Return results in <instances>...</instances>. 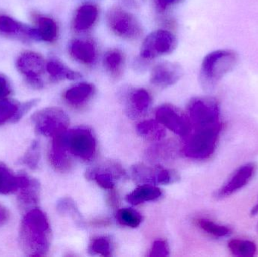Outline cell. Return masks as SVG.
<instances>
[{
    "instance_id": "25",
    "label": "cell",
    "mask_w": 258,
    "mask_h": 257,
    "mask_svg": "<svg viewBox=\"0 0 258 257\" xmlns=\"http://www.w3.org/2000/svg\"><path fill=\"white\" fill-rule=\"evenodd\" d=\"M40 196V184L35 178H30L27 185L19 190L18 202L23 208L35 206L37 205Z\"/></svg>"
},
{
    "instance_id": "34",
    "label": "cell",
    "mask_w": 258,
    "mask_h": 257,
    "mask_svg": "<svg viewBox=\"0 0 258 257\" xmlns=\"http://www.w3.org/2000/svg\"><path fill=\"white\" fill-rule=\"evenodd\" d=\"M39 102V99H33L30 100V101H25L24 103H20L18 111H17L15 117L12 119V122L15 123V122H18V121L21 120L26 114L28 113L29 111H30L33 107H36Z\"/></svg>"
},
{
    "instance_id": "7",
    "label": "cell",
    "mask_w": 258,
    "mask_h": 257,
    "mask_svg": "<svg viewBox=\"0 0 258 257\" xmlns=\"http://www.w3.org/2000/svg\"><path fill=\"white\" fill-rule=\"evenodd\" d=\"M107 24L112 32L127 40L138 39L142 33L141 24L132 14L121 7H112L107 13Z\"/></svg>"
},
{
    "instance_id": "38",
    "label": "cell",
    "mask_w": 258,
    "mask_h": 257,
    "mask_svg": "<svg viewBox=\"0 0 258 257\" xmlns=\"http://www.w3.org/2000/svg\"><path fill=\"white\" fill-rule=\"evenodd\" d=\"M122 3L126 6H132V7H139L141 6L142 0H122Z\"/></svg>"
},
{
    "instance_id": "13",
    "label": "cell",
    "mask_w": 258,
    "mask_h": 257,
    "mask_svg": "<svg viewBox=\"0 0 258 257\" xmlns=\"http://www.w3.org/2000/svg\"><path fill=\"white\" fill-rule=\"evenodd\" d=\"M0 33L22 41H39L36 27H30L7 15H0Z\"/></svg>"
},
{
    "instance_id": "16",
    "label": "cell",
    "mask_w": 258,
    "mask_h": 257,
    "mask_svg": "<svg viewBox=\"0 0 258 257\" xmlns=\"http://www.w3.org/2000/svg\"><path fill=\"white\" fill-rule=\"evenodd\" d=\"M151 105V97L144 89H135L127 98V113L132 119L144 116Z\"/></svg>"
},
{
    "instance_id": "32",
    "label": "cell",
    "mask_w": 258,
    "mask_h": 257,
    "mask_svg": "<svg viewBox=\"0 0 258 257\" xmlns=\"http://www.w3.org/2000/svg\"><path fill=\"white\" fill-rule=\"evenodd\" d=\"M20 103L14 100H0V125L6 122H12L16 115Z\"/></svg>"
},
{
    "instance_id": "18",
    "label": "cell",
    "mask_w": 258,
    "mask_h": 257,
    "mask_svg": "<svg viewBox=\"0 0 258 257\" xmlns=\"http://www.w3.org/2000/svg\"><path fill=\"white\" fill-rule=\"evenodd\" d=\"M98 6L92 3L82 5L77 9L73 19V27L77 32H86L92 28L98 18Z\"/></svg>"
},
{
    "instance_id": "6",
    "label": "cell",
    "mask_w": 258,
    "mask_h": 257,
    "mask_svg": "<svg viewBox=\"0 0 258 257\" xmlns=\"http://www.w3.org/2000/svg\"><path fill=\"white\" fill-rule=\"evenodd\" d=\"M189 119L194 128L222 126L218 103L213 98H197L188 107Z\"/></svg>"
},
{
    "instance_id": "27",
    "label": "cell",
    "mask_w": 258,
    "mask_h": 257,
    "mask_svg": "<svg viewBox=\"0 0 258 257\" xmlns=\"http://www.w3.org/2000/svg\"><path fill=\"white\" fill-rule=\"evenodd\" d=\"M228 247L234 256L253 257L257 253V246L252 241L234 239L229 242Z\"/></svg>"
},
{
    "instance_id": "36",
    "label": "cell",
    "mask_w": 258,
    "mask_h": 257,
    "mask_svg": "<svg viewBox=\"0 0 258 257\" xmlns=\"http://www.w3.org/2000/svg\"><path fill=\"white\" fill-rule=\"evenodd\" d=\"M12 92L10 83L9 80L0 74V100L4 99L6 97L9 96Z\"/></svg>"
},
{
    "instance_id": "39",
    "label": "cell",
    "mask_w": 258,
    "mask_h": 257,
    "mask_svg": "<svg viewBox=\"0 0 258 257\" xmlns=\"http://www.w3.org/2000/svg\"><path fill=\"white\" fill-rule=\"evenodd\" d=\"M258 214V202L257 205H255V206L254 207V208H252V210H251V214L252 216H255L257 215Z\"/></svg>"
},
{
    "instance_id": "3",
    "label": "cell",
    "mask_w": 258,
    "mask_h": 257,
    "mask_svg": "<svg viewBox=\"0 0 258 257\" xmlns=\"http://www.w3.org/2000/svg\"><path fill=\"white\" fill-rule=\"evenodd\" d=\"M222 126L194 128L183 148L186 156L194 159L203 160L210 157L215 152L217 142Z\"/></svg>"
},
{
    "instance_id": "5",
    "label": "cell",
    "mask_w": 258,
    "mask_h": 257,
    "mask_svg": "<svg viewBox=\"0 0 258 257\" xmlns=\"http://www.w3.org/2000/svg\"><path fill=\"white\" fill-rule=\"evenodd\" d=\"M35 130L45 137H54L67 131L69 118L58 107H46L36 112L31 117Z\"/></svg>"
},
{
    "instance_id": "24",
    "label": "cell",
    "mask_w": 258,
    "mask_h": 257,
    "mask_svg": "<svg viewBox=\"0 0 258 257\" xmlns=\"http://www.w3.org/2000/svg\"><path fill=\"white\" fill-rule=\"evenodd\" d=\"M95 89L89 83L83 82L70 88L64 94V98L68 104L80 106L84 104L93 95Z\"/></svg>"
},
{
    "instance_id": "1",
    "label": "cell",
    "mask_w": 258,
    "mask_h": 257,
    "mask_svg": "<svg viewBox=\"0 0 258 257\" xmlns=\"http://www.w3.org/2000/svg\"><path fill=\"white\" fill-rule=\"evenodd\" d=\"M20 244L28 256H43L51 244V229L46 215L33 208L24 215L19 232Z\"/></svg>"
},
{
    "instance_id": "10",
    "label": "cell",
    "mask_w": 258,
    "mask_h": 257,
    "mask_svg": "<svg viewBox=\"0 0 258 257\" xmlns=\"http://www.w3.org/2000/svg\"><path fill=\"white\" fill-rule=\"evenodd\" d=\"M132 177L138 184L148 185H168L180 180L177 172L159 167H149L145 164H138L132 166Z\"/></svg>"
},
{
    "instance_id": "31",
    "label": "cell",
    "mask_w": 258,
    "mask_h": 257,
    "mask_svg": "<svg viewBox=\"0 0 258 257\" xmlns=\"http://www.w3.org/2000/svg\"><path fill=\"white\" fill-rule=\"evenodd\" d=\"M116 218L122 226L130 228L138 227L142 222V217L141 214L131 208L119 210Z\"/></svg>"
},
{
    "instance_id": "9",
    "label": "cell",
    "mask_w": 258,
    "mask_h": 257,
    "mask_svg": "<svg viewBox=\"0 0 258 257\" xmlns=\"http://www.w3.org/2000/svg\"><path fill=\"white\" fill-rule=\"evenodd\" d=\"M46 62L41 54L27 51L18 57L16 62L18 72L24 75L29 84L34 89H42L44 85L42 75L46 71Z\"/></svg>"
},
{
    "instance_id": "28",
    "label": "cell",
    "mask_w": 258,
    "mask_h": 257,
    "mask_svg": "<svg viewBox=\"0 0 258 257\" xmlns=\"http://www.w3.org/2000/svg\"><path fill=\"white\" fill-rule=\"evenodd\" d=\"M41 159V149L39 143L34 140L26 151L19 162L30 170H36L39 167Z\"/></svg>"
},
{
    "instance_id": "26",
    "label": "cell",
    "mask_w": 258,
    "mask_h": 257,
    "mask_svg": "<svg viewBox=\"0 0 258 257\" xmlns=\"http://www.w3.org/2000/svg\"><path fill=\"white\" fill-rule=\"evenodd\" d=\"M137 132L141 137L152 141H159L166 134L162 124L152 119L138 124Z\"/></svg>"
},
{
    "instance_id": "20",
    "label": "cell",
    "mask_w": 258,
    "mask_h": 257,
    "mask_svg": "<svg viewBox=\"0 0 258 257\" xmlns=\"http://www.w3.org/2000/svg\"><path fill=\"white\" fill-rule=\"evenodd\" d=\"M105 70L112 78H120L125 69V59L123 53L119 49L109 50L103 60Z\"/></svg>"
},
{
    "instance_id": "23",
    "label": "cell",
    "mask_w": 258,
    "mask_h": 257,
    "mask_svg": "<svg viewBox=\"0 0 258 257\" xmlns=\"http://www.w3.org/2000/svg\"><path fill=\"white\" fill-rule=\"evenodd\" d=\"M162 195L160 189L153 185L143 184L133 190L126 197L127 202L131 205H138L144 202L159 199Z\"/></svg>"
},
{
    "instance_id": "37",
    "label": "cell",
    "mask_w": 258,
    "mask_h": 257,
    "mask_svg": "<svg viewBox=\"0 0 258 257\" xmlns=\"http://www.w3.org/2000/svg\"><path fill=\"white\" fill-rule=\"evenodd\" d=\"M178 1V0H156V3H157L158 6L160 9H165L166 8H168V6H171V5L174 4L176 2Z\"/></svg>"
},
{
    "instance_id": "11",
    "label": "cell",
    "mask_w": 258,
    "mask_h": 257,
    "mask_svg": "<svg viewBox=\"0 0 258 257\" xmlns=\"http://www.w3.org/2000/svg\"><path fill=\"white\" fill-rule=\"evenodd\" d=\"M156 120L180 137H187L192 130L189 117L171 105H163L156 112Z\"/></svg>"
},
{
    "instance_id": "22",
    "label": "cell",
    "mask_w": 258,
    "mask_h": 257,
    "mask_svg": "<svg viewBox=\"0 0 258 257\" xmlns=\"http://www.w3.org/2000/svg\"><path fill=\"white\" fill-rule=\"evenodd\" d=\"M36 19V29L39 35V41L50 43L55 42L59 34L57 22L53 18L46 16H38Z\"/></svg>"
},
{
    "instance_id": "40",
    "label": "cell",
    "mask_w": 258,
    "mask_h": 257,
    "mask_svg": "<svg viewBox=\"0 0 258 257\" xmlns=\"http://www.w3.org/2000/svg\"><path fill=\"white\" fill-rule=\"evenodd\" d=\"M257 232H258V224H257Z\"/></svg>"
},
{
    "instance_id": "17",
    "label": "cell",
    "mask_w": 258,
    "mask_h": 257,
    "mask_svg": "<svg viewBox=\"0 0 258 257\" xmlns=\"http://www.w3.org/2000/svg\"><path fill=\"white\" fill-rule=\"evenodd\" d=\"M62 134L63 132L53 137L49 152V160L54 168L58 172H64L71 168V160L69 152L65 147Z\"/></svg>"
},
{
    "instance_id": "15",
    "label": "cell",
    "mask_w": 258,
    "mask_h": 257,
    "mask_svg": "<svg viewBox=\"0 0 258 257\" xmlns=\"http://www.w3.org/2000/svg\"><path fill=\"white\" fill-rule=\"evenodd\" d=\"M71 57L79 63L92 65L98 57L96 45L89 39H74L69 45Z\"/></svg>"
},
{
    "instance_id": "4",
    "label": "cell",
    "mask_w": 258,
    "mask_h": 257,
    "mask_svg": "<svg viewBox=\"0 0 258 257\" xmlns=\"http://www.w3.org/2000/svg\"><path fill=\"white\" fill-rule=\"evenodd\" d=\"M65 147L70 155L83 161L93 159L96 154L97 144L92 131L87 128H77L63 132Z\"/></svg>"
},
{
    "instance_id": "30",
    "label": "cell",
    "mask_w": 258,
    "mask_h": 257,
    "mask_svg": "<svg viewBox=\"0 0 258 257\" xmlns=\"http://www.w3.org/2000/svg\"><path fill=\"white\" fill-rule=\"evenodd\" d=\"M197 224L206 233L217 238H224L231 234V230L227 226L216 224L214 222L206 219H199L197 220Z\"/></svg>"
},
{
    "instance_id": "35",
    "label": "cell",
    "mask_w": 258,
    "mask_h": 257,
    "mask_svg": "<svg viewBox=\"0 0 258 257\" xmlns=\"http://www.w3.org/2000/svg\"><path fill=\"white\" fill-rule=\"evenodd\" d=\"M169 255V249L165 241H156L153 244L149 256L151 257H164Z\"/></svg>"
},
{
    "instance_id": "29",
    "label": "cell",
    "mask_w": 258,
    "mask_h": 257,
    "mask_svg": "<svg viewBox=\"0 0 258 257\" xmlns=\"http://www.w3.org/2000/svg\"><path fill=\"white\" fill-rule=\"evenodd\" d=\"M57 209L61 214L69 215L79 226H83V220L75 202L69 198H63L57 204Z\"/></svg>"
},
{
    "instance_id": "14",
    "label": "cell",
    "mask_w": 258,
    "mask_h": 257,
    "mask_svg": "<svg viewBox=\"0 0 258 257\" xmlns=\"http://www.w3.org/2000/svg\"><path fill=\"white\" fill-rule=\"evenodd\" d=\"M256 172V165L253 163L245 164L239 168L233 176L215 193L217 199H224L239 191L252 179Z\"/></svg>"
},
{
    "instance_id": "8",
    "label": "cell",
    "mask_w": 258,
    "mask_h": 257,
    "mask_svg": "<svg viewBox=\"0 0 258 257\" xmlns=\"http://www.w3.org/2000/svg\"><path fill=\"white\" fill-rule=\"evenodd\" d=\"M177 45V38L171 32L166 30H155L144 39L140 56L144 60H153L171 54L176 49Z\"/></svg>"
},
{
    "instance_id": "2",
    "label": "cell",
    "mask_w": 258,
    "mask_h": 257,
    "mask_svg": "<svg viewBox=\"0 0 258 257\" xmlns=\"http://www.w3.org/2000/svg\"><path fill=\"white\" fill-rule=\"evenodd\" d=\"M237 61V54L230 50H218L206 55L200 72V84L203 89H213L236 66Z\"/></svg>"
},
{
    "instance_id": "21",
    "label": "cell",
    "mask_w": 258,
    "mask_h": 257,
    "mask_svg": "<svg viewBox=\"0 0 258 257\" xmlns=\"http://www.w3.org/2000/svg\"><path fill=\"white\" fill-rule=\"evenodd\" d=\"M46 72L54 81L63 80H77L82 78L80 72L70 69L64 63L57 59H51L46 63Z\"/></svg>"
},
{
    "instance_id": "33",
    "label": "cell",
    "mask_w": 258,
    "mask_h": 257,
    "mask_svg": "<svg viewBox=\"0 0 258 257\" xmlns=\"http://www.w3.org/2000/svg\"><path fill=\"white\" fill-rule=\"evenodd\" d=\"M91 255H101L103 256H111L112 245L110 240L105 237H100L92 240L89 247Z\"/></svg>"
},
{
    "instance_id": "19",
    "label": "cell",
    "mask_w": 258,
    "mask_h": 257,
    "mask_svg": "<svg viewBox=\"0 0 258 257\" xmlns=\"http://www.w3.org/2000/svg\"><path fill=\"white\" fill-rule=\"evenodd\" d=\"M30 178L26 175H15L7 167L0 165V193L10 194L27 185Z\"/></svg>"
},
{
    "instance_id": "12",
    "label": "cell",
    "mask_w": 258,
    "mask_h": 257,
    "mask_svg": "<svg viewBox=\"0 0 258 257\" xmlns=\"http://www.w3.org/2000/svg\"><path fill=\"white\" fill-rule=\"evenodd\" d=\"M183 74V68L179 63L170 61L161 62L152 69L150 83L156 87L165 89L178 82Z\"/></svg>"
}]
</instances>
